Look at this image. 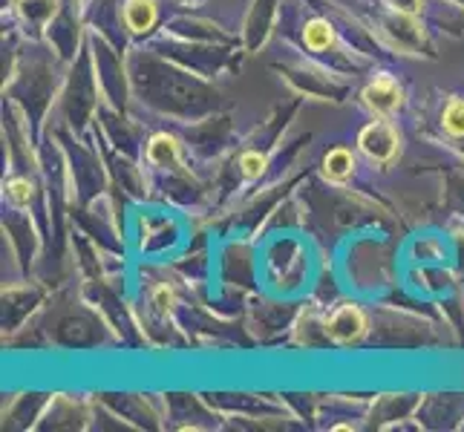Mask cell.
<instances>
[{"label": "cell", "instance_id": "cell-4", "mask_svg": "<svg viewBox=\"0 0 464 432\" xmlns=\"http://www.w3.org/2000/svg\"><path fill=\"white\" fill-rule=\"evenodd\" d=\"M159 18V9H156V0H127L124 6V21L133 32H148L153 29Z\"/></svg>", "mask_w": 464, "mask_h": 432}, {"label": "cell", "instance_id": "cell-1", "mask_svg": "<svg viewBox=\"0 0 464 432\" xmlns=\"http://www.w3.org/2000/svg\"><path fill=\"white\" fill-rule=\"evenodd\" d=\"M398 130L390 121H372L366 124L361 136H358V148L366 158H372L375 165H390L392 158L398 156Z\"/></svg>", "mask_w": 464, "mask_h": 432}, {"label": "cell", "instance_id": "cell-10", "mask_svg": "<svg viewBox=\"0 0 464 432\" xmlns=\"http://www.w3.org/2000/svg\"><path fill=\"white\" fill-rule=\"evenodd\" d=\"M6 194H9L12 202L24 205V202H29V197H32V185H29L26 179H12V182L6 185Z\"/></svg>", "mask_w": 464, "mask_h": 432}, {"label": "cell", "instance_id": "cell-2", "mask_svg": "<svg viewBox=\"0 0 464 432\" xmlns=\"http://www.w3.org/2000/svg\"><path fill=\"white\" fill-rule=\"evenodd\" d=\"M326 331L334 343H355L366 334V314L358 306H341L326 320Z\"/></svg>", "mask_w": 464, "mask_h": 432}, {"label": "cell", "instance_id": "cell-5", "mask_svg": "<svg viewBox=\"0 0 464 432\" xmlns=\"http://www.w3.org/2000/svg\"><path fill=\"white\" fill-rule=\"evenodd\" d=\"M352 170H355V156H352V150L334 148V150L326 153V158H324V173L329 176V179L341 182V179H346V176H352Z\"/></svg>", "mask_w": 464, "mask_h": 432}, {"label": "cell", "instance_id": "cell-3", "mask_svg": "<svg viewBox=\"0 0 464 432\" xmlns=\"http://www.w3.org/2000/svg\"><path fill=\"white\" fill-rule=\"evenodd\" d=\"M401 87H398L395 78L390 75H378L375 82L363 90V104L378 116H392L398 107H401Z\"/></svg>", "mask_w": 464, "mask_h": 432}, {"label": "cell", "instance_id": "cell-7", "mask_svg": "<svg viewBox=\"0 0 464 432\" xmlns=\"http://www.w3.org/2000/svg\"><path fill=\"white\" fill-rule=\"evenodd\" d=\"M148 156H150V162L165 168V165L176 162V156H179V144H176V139H170V136H156L148 148Z\"/></svg>", "mask_w": 464, "mask_h": 432}, {"label": "cell", "instance_id": "cell-9", "mask_svg": "<svg viewBox=\"0 0 464 432\" xmlns=\"http://www.w3.org/2000/svg\"><path fill=\"white\" fill-rule=\"evenodd\" d=\"M239 168H243V173L248 176V179H257V176L263 173V168H266V158L260 153H243V158H239Z\"/></svg>", "mask_w": 464, "mask_h": 432}, {"label": "cell", "instance_id": "cell-8", "mask_svg": "<svg viewBox=\"0 0 464 432\" xmlns=\"http://www.w3.org/2000/svg\"><path fill=\"white\" fill-rule=\"evenodd\" d=\"M441 124L450 136H464V99H453L444 107Z\"/></svg>", "mask_w": 464, "mask_h": 432}, {"label": "cell", "instance_id": "cell-6", "mask_svg": "<svg viewBox=\"0 0 464 432\" xmlns=\"http://www.w3.org/2000/svg\"><path fill=\"white\" fill-rule=\"evenodd\" d=\"M303 38H306V46L314 53H324L329 50V46L334 43V29L329 21H309L306 29H303Z\"/></svg>", "mask_w": 464, "mask_h": 432}]
</instances>
